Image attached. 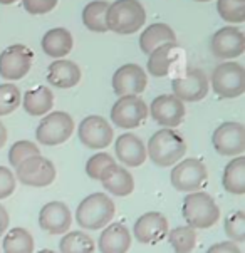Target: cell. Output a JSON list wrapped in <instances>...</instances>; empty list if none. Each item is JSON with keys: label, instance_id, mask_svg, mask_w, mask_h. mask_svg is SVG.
<instances>
[{"label": "cell", "instance_id": "1", "mask_svg": "<svg viewBox=\"0 0 245 253\" xmlns=\"http://www.w3.org/2000/svg\"><path fill=\"white\" fill-rule=\"evenodd\" d=\"M187 153V143L175 129L163 127L149 138L146 146V158L160 168L175 166Z\"/></svg>", "mask_w": 245, "mask_h": 253}, {"label": "cell", "instance_id": "2", "mask_svg": "<svg viewBox=\"0 0 245 253\" xmlns=\"http://www.w3.org/2000/svg\"><path fill=\"white\" fill-rule=\"evenodd\" d=\"M146 22L145 7L138 0H116L107 7L106 24L107 31H113L119 36L136 34Z\"/></svg>", "mask_w": 245, "mask_h": 253}, {"label": "cell", "instance_id": "3", "mask_svg": "<svg viewBox=\"0 0 245 253\" xmlns=\"http://www.w3.org/2000/svg\"><path fill=\"white\" fill-rule=\"evenodd\" d=\"M182 215L193 230H205L213 226L220 218V208L208 193L192 191L185 196Z\"/></svg>", "mask_w": 245, "mask_h": 253}, {"label": "cell", "instance_id": "4", "mask_svg": "<svg viewBox=\"0 0 245 253\" xmlns=\"http://www.w3.org/2000/svg\"><path fill=\"white\" fill-rule=\"evenodd\" d=\"M114 213V203L109 196L93 193L79 203L76 210V221L84 230H99L113 221Z\"/></svg>", "mask_w": 245, "mask_h": 253}, {"label": "cell", "instance_id": "5", "mask_svg": "<svg viewBox=\"0 0 245 253\" xmlns=\"http://www.w3.org/2000/svg\"><path fill=\"white\" fill-rule=\"evenodd\" d=\"M210 81L217 96L234 99L245 92V67L239 62L225 61L215 67Z\"/></svg>", "mask_w": 245, "mask_h": 253}, {"label": "cell", "instance_id": "6", "mask_svg": "<svg viewBox=\"0 0 245 253\" xmlns=\"http://www.w3.org/2000/svg\"><path fill=\"white\" fill-rule=\"evenodd\" d=\"M74 131V119L71 114L64 111H54V113L44 116L37 126L36 138L44 146H57L66 143Z\"/></svg>", "mask_w": 245, "mask_h": 253}, {"label": "cell", "instance_id": "7", "mask_svg": "<svg viewBox=\"0 0 245 253\" xmlns=\"http://www.w3.org/2000/svg\"><path fill=\"white\" fill-rule=\"evenodd\" d=\"M171 184L175 190L183 193L198 191L208 179L207 166L196 158H187L183 161H178L170 174Z\"/></svg>", "mask_w": 245, "mask_h": 253}, {"label": "cell", "instance_id": "8", "mask_svg": "<svg viewBox=\"0 0 245 253\" xmlns=\"http://www.w3.org/2000/svg\"><path fill=\"white\" fill-rule=\"evenodd\" d=\"M148 116V106L138 96H121L111 108V121L121 129H135Z\"/></svg>", "mask_w": 245, "mask_h": 253}, {"label": "cell", "instance_id": "9", "mask_svg": "<svg viewBox=\"0 0 245 253\" xmlns=\"http://www.w3.org/2000/svg\"><path fill=\"white\" fill-rule=\"evenodd\" d=\"M15 174L17 179L25 186L44 188L54 183L55 168L52 161L37 154V156H32L24 163H20L15 168Z\"/></svg>", "mask_w": 245, "mask_h": 253}, {"label": "cell", "instance_id": "10", "mask_svg": "<svg viewBox=\"0 0 245 253\" xmlns=\"http://www.w3.org/2000/svg\"><path fill=\"white\" fill-rule=\"evenodd\" d=\"M34 52L24 44L8 45L0 54V76L8 81H17L31 71Z\"/></svg>", "mask_w": 245, "mask_h": 253}, {"label": "cell", "instance_id": "11", "mask_svg": "<svg viewBox=\"0 0 245 253\" xmlns=\"http://www.w3.org/2000/svg\"><path fill=\"white\" fill-rule=\"evenodd\" d=\"M171 89L173 96L182 102H198L208 94V77L203 71L190 69L171 81Z\"/></svg>", "mask_w": 245, "mask_h": 253}, {"label": "cell", "instance_id": "12", "mask_svg": "<svg viewBox=\"0 0 245 253\" xmlns=\"http://www.w3.org/2000/svg\"><path fill=\"white\" fill-rule=\"evenodd\" d=\"M213 148L220 156H240L245 151V127L240 123H222L212 134Z\"/></svg>", "mask_w": 245, "mask_h": 253}, {"label": "cell", "instance_id": "13", "mask_svg": "<svg viewBox=\"0 0 245 253\" xmlns=\"http://www.w3.org/2000/svg\"><path fill=\"white\" fill-rule=\"evenodd\" d=\"M79 141L89 149H102L111 144L114 138V131L111 124L102 116H88L81 121L77 127Z\"/></svg>", "mask_w": 245, "mask_h": 253}, {"label": "cell", "instance_id": "14", "mask_svg": "<svg viewBox=\"0 0 245 253\" xmlns=\"http://www.w3.org/2000/svg\"><path fill=\"white\" fill-rule=\"evenodd\" d=\"M210 49L220 61L237 59L245 52V36L237 27H222L213 34Z\"/></svg>", "mask_w": 245, "mask_h": 253}, {"label": "cell", "instance_id": "15", "mask_svg": "<svg viewBox=\"0 0 245 253\" xmlns=\"http://www.w3.org/2000/svg\"><path fill=\"white\" fill-rule=\"evenodd\" d=\"M148 114H151V119L161 127H173L180 126L185 118V104L173 94H161L151 101V106L148 108Z\"/></svg>", "mask_w": 245, "mask_h": 253}, {"label": "cell", "instance_id": "16", "mask_svg": "<svg viewBox=\"0 0 245 253\" xmlns=\"http://www.w3.org/2000/svg\"><path fill=\"white\" fill-rule=\"evenodd\" d=\"M168 220L160 211L143 213L133 226V235L143 245H154L168 235Z\"/></svg>", "mask_w": 245, "mask_h": 253}, {"label": "cell", "instance_id": "17", "mask_svg": "<svg viewBox=\"0 0 245 253\" xmlns=\"http://www.w3.org/2000/svg\"><path fill=\"white\" fill-rule=\"evenodd\" d=\"M148 77L138 64H124L113 76V91L116 96H138L146 89Z\"/></svg>", "mask_w": 245, "mask_h": 253}, {"label": "cell", "instance_id": "18", "mask_svg": "<svg viewBox=\"0 0 245 253\" xmlns=\"http://www.w3.org/2000/svg\"><path fill=\"white\" fill-rule=\"evenodd\" d=\"M72 223L71 210L62 201H49L39 211V225L50 235H64Z\"/></svg>", "mask_w": 245, "mask_h": 253}, {"label": "cell", "instance_id": "19", "mask_svg": "<svg viewBox=\"0 0 245 253\" xmlns=\"http://www.w3.org/2000/svg\"><path fill=\"white\" fill-rule=\"evenodd\" d=\"M116 158L128 168H138L146 161V146L133 132L121 134L114 144Z\"/></svg>", "mask_w": 245, "mask_h": 253}, {"label": "cell", "instance_id": "20", "mask_svg": "<svg viewBox=\"0 0 245 253\" xmlns=\"http://www.w3.org/2000/svg\"><path fill=\"white\" fill-rule=\"evenodd\" d=\"M131 247V233L123 223H109L102 230L98 248L101 253H126Z\"/></svg>", "mask_w": 245, "mask_h": 253}, {"label": "cell", "instance_id": "21", "mask_svg": "<svg viewBox=\"0 0 245 253\" xmlns=\"http://www.w3.org/2000/svg\"><path fill=\"white\" fill-rule=\"evenodd\" d=\"M47 81L52 87L71 89L81 81V69L76 62L67 59H57L47 67Z\"/></svg>", "mask_w": 245, "mask_h": 253}, {"label": "cell", "instance_id": "22", "mask_svg": "<svg viewBox=\"0 0 245 253\" xmlns=\"http://www.w3.org/2000/svg\"><path fill=\"white\" fill-rule=\"evenodd\" d=\"M99 181L102 183L104 190L114 196H128L135 190V179L131 173L123 166L113 165L101 174Z\"/></svg>", "mask_w": 245, "mask_h": 253}, {"label": "cell", "instance_id": "23", "mask_svg": "<svg viewBox=\"0 0 245 253\" xmlns=\"http://www.w3.org/2000/svg\"><path fill=\"white\" fill-rule=\"evenodd\" d=\"M74 45V39H72L71 32L64 27L50 29L49 32L44 34L41 41V47L46 55L52 59H62L72 50Z\"/></svg>", "mask_w": 245, "mask_h": 253}, {"label": "cell", "instance_id": "24", "mask_svg": "<svg viewBox=\"0 0 245 253\" xmlns=\"http://www.w3.org/2000/svg\"><path fill=\"white\" fill-rule=\"evenodd\" d=\"M22 106L25 113L31 116H44L52 109L54 106V94L49 87L37 85L36 89H31L24 94Z\"/></svg>", "mask_w": 245, "mask_h": 253}, {"label": "cell", "instance_id": "25", "mask_svg": "<svg viewBox=\"0 0 245 253\" xmlns=\"http://www.w3.org/2000/svg\"><path fill=\"white\" fill-rule=\"evenodd\" d=\"M170 42H176V36L170 25L161 22L151 24L149 27H146L145 32L140 37V47L145 54H149L158 45L170 44Z\"/></svg>", "mask_w": 245, "mask_h": 253}, {"label": "cell", "instance_id": "26", "mask_svg": "<svg viewBox=\"0 0 245 253\" xmlns=\"http://www.w3.org/2000/svg\"><path fill=\"white\" fill-rule=\"evenodd\" d=\"M176 42L161 44L156 49L151 50L148 55V72L153 77H165L170 72V67L173 64V57L176 52Z\"/></svg>", "mask_w": 245, "mask_h": 253}, {"label": "cell", "instance_id": "27", "mask_svg": "<svg viewBox=\"0 0 245 253\" xmlns=\"http://www.w3.org/2000/svg\"><path fill=\"white\" fill-rule=\"evenodd\" d=\"M222 184L230 195H245V156H235L225 166Z\"/></svg>", "mask_w": 245, "mask_h": 253}, {"label": "cell", "instance_id": "28", "mask_svg": "<svg viewBox=\"0 0 245 253\" xmlns=\"http://www.w3.org/2000/svg\"><path fill=\"white\" fill-rule=\"evenodd\" d=\"M109 3L104 0H94L89 2L83 10V24L86 29H89L91 32H107V24H106V12Z\"/></svg>", "mask_w": 245, "mask_h": 253}, {"label": "cell", "instance_id": "29", "mask_svg": "<svg viewBox=\"0 0 245 253\" xmlns=\"http://www.w3.org/2000/svg\"><path fill=\"white\" fill-rule=\"evenodd\" d=\"M3 253H32L34 238L25 228H12L3 233Z\"/></svg>", "mask_w": 245, "mask_h": 253}, {"label": "cell", "instance_id": "30", "mask_svg": "<svg viewBox=\"0 0 245 253\" xmlns=\"http://www.w3.org/2000/svg\"><path fill=\"white\" fill-rule=\"evenodd\" d=\"M94 240L83 231H66L59 243L61 253H93Z\"/></svg>", "mask_w": 245, "mask_h": 253}, {"label": "cell", "instance_id": "31", "mask_svg": "<svg viewBox=\"0 0 245 253\" xmlns=\"http://www.w3.org/2000/svg\"><path fill=\"white\" fill-rule=\"evenodd\" d=\"M168 243L175 253H192L196 245V233L192 226H176L168 231Z\"/></svg>", "mask_w": 245, "mask_h": 253}, {"label": "cell", "instance_id": "32", "mask_svg": "<svg viewBox=\"0 0 245 253\" xmlns=\"http://www.w3.org/2000/svg\"><path fill=\"white\" fill-rule=\"evenodd\" d=\"M217 12L229 24L245 22V2L242 0H218Z\"/></svg>", "mask_w": 245, "mask_h": 253}, {"label": "cell", "instance_id": "33", "mask_svg": "<svg viewBox=\"0 0 245 253\" xmlns=\"http://www.w3.org/2000/svg\"><path fill=\"white\" fill-rule=\"evenodd\" d=\"M22 94L14 84H0V116H8L19 108Z\"/></svg>", "mask_w": 245, "mask_h": 253}, {"label": "cell", "instance_id": "34", "mask_svg": "<svg viewBox=\"0 0 245 253\" xmlns=\"http://www.w3.org/2000/svg\"><path fill=\"white\" fill-rule=\"evenodd\" d=\"M41 154L37 144L31 143V141H17V143L12 144L10 151H8V163L12 165V168H17L20 163H24L25 160L32 156H37Z\"/></svg>", "mask_w": 245, "mask_h": 253}, {"label": "cell", "instance_id": "35", "mask_svg": "<svg viewBox=\"0 0 245 253\" xmlns=\"http://www.w3.org/2000/svg\"><path fill=\"white\" fill-rule=\"evenodd\" d=\"M225 233L234 243L245 242V213L244 211H234L227 216L225 220Z\"/></svg>", "mask_w": 245, "mask_h": 253}, {"label": "cell", "instance_id": "36", "mask_svg": "<svg viewBox=\"0 0 245 253\" xmlns=\"http://www.w3.org/2000/svg\"><path fill=\"white\" fill-rule=\"evenodd\" d=\"M113 165H116V161L111 154H107V153L93 154L88 160V163H86V174L91 179H98V181H99L101 174Z\"/></svg>", "mask_w": 245, "mask_h": 253}, {"label": "cell", "instance_id": "37", "mask_svg": "<svg viewBox=\"0 0 245 253\" xmlns=\"http://www.w3.org/2000/svg\"><path fill=\"white\" fill-rule=\"evenodd\" d=\"M59 0H22V5L31 15L49 14L57 7Z\"/></svg>", "mask_w": 245, "mask_h": 253}, {"label": "cell", "instance_id": "38", "mask_svg": "<svg viewBox=\"0 0 245 253\" xmlns=\"http://www.w3.org/2000/svg\"><path fill=\"white\" fill-rule=\"evenodd\" d=\"M15 191V174L5 166H0V200H5Z\"/></svg>", "mask_w": 245, "mask_h": 253}, {"label": "cell", "instance_id": "39", "mask_svg": "<svg viewBox=\"0 0 245 253\" xmlns=\"http://www.w3.org/2000/svg\"><path fill=\"white\" fill-rule=\"evenodd\" d=\"M207 253H242V250L234 242H220L210 247Z\"/></svg>", "mask_w": 245, "mask_h": 253}, {"label": "cell", "instance_id": "40", "mask_svg": "<svg viewBox=\"0 0 245 253\" xmlns=\"http://www.w3.org/2000/svg\"><path fill=\"white\" fill-rule=\"evenodd\" d=\"M8 221H10V218H8V213L7 210L0 205V237H3V233L7 231L8 228Z\"/></svg>", "mask_w": 245, "mask_h": 253}, {"label": "cell", "instance_id": "41", "mask_svg": "<svg viewBox=\"0 0 245 253\" xmlns=\"http://www.w3.org/2000/svg\"><path fill=\"white\" fill-rule=\"evenodd\" d=\"M5 143H7V127L3 126L2 121H0V148H3Z\"/></svg>", "mask_w": 245, "mask_h": 253}, {"label": "cell", "instance_id": "42", "mask_svg": "<svg viewBox=\"0 0 245 253\" xmlns=\"http://www.w3.org/2000/svg\"><path fill=\"white\" fill-rule=\"evenodd\" d=\"M17 0H0V3L2 5H12V3H15Z\"/></svg>", "mask_w": 245, "mask_h": 253}, {"label": "cell", "instance_id": "43", "mask_svg": "<svg viewBox=\"0 0 245 253\" xmlns=\"http://www.w3.org/2000/svg\"><path fill=\"white\" fill-rule=\"evenodd\" d=\"M37 253H55L52 250H41V252H37Z\"/></svg>", "mask_w": 245, "mask_h": 253}, {"label": "cell", "instance_id": "44", "mask_svg": "<svg viewBox=\"0 0 245 253\" xmlns=\"http://www.w3.org/2000/svg\"><path fill=\"white\" fill-rule=\"evenodd\" d=\"M195 2H210V0H195Z\"/></svg>", "mask_w": 245, "mask_h": 253}, {"label": "cell", "instance_id": "45", "mask_svg": "<svg viewBox=\"0 0 245 253\" xmlns=\"http://www.w3.org/2000/svg\"><path fill=\"white\" fill-rule=\"evenodd\" d=\"M242 2H245V0H242Z\"/></svg>", "mask_w": 245, "mask_h": 253}]
</instances>
